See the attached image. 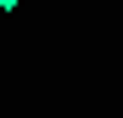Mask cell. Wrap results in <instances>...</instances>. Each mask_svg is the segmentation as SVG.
Instances as JSON below:
<instances>
[{
	"instance_id": "1",
	"label": "cell",
	"mask_w": 123,
	"mask_h": 118,
	"mask_svg": "<svg viewBox=\"0 0 123 118\" xmlns=\"http://www.w3.org/2000/svg\"><path fill=\"white\" fill-rule=\"evenodd\" d=\"M17 6H23V0H0V11H17Z\"/></svg>"
}]
</instances>
